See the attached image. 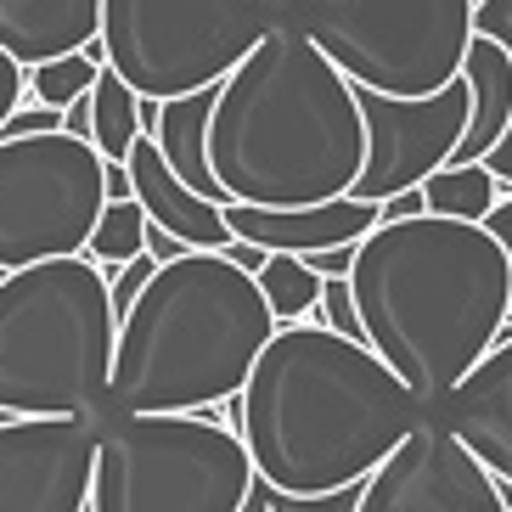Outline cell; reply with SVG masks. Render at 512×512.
Segmentation results:
<instances>
[{
  "label": "cell",
  "mask_w": 512,
  "mask_h": 512,
  "mask_svg": "<svg viewBox=\"0 0 512 512\" xmlns=\"http://www.w3.org/2000/svg\"><path fill=\"white\" fill-rule=\"evenodd\" d=\"M231 417L254 484L282 496H327L361 484L434 411L366 344L293 321L265 338Z\"/></svg>",
  "instance_id": "cell-1"
},
{
  "label": "cell",
  "mask_w": 512,
  "mask_h": 512,
  "mask_svg": "<svg viewBox=\"0 0 512 512\" xmlns=\"http://www.w3.org/2000/svg\"><path fill=\"white\" fill-rule=\"evenodd\" d=\"M349 299L361 344L434 411L507 327V259L467 220L411 214L355 242Z\"/></svg>",
  "instance_id": "cell-2"
},
{
  "label": "cell",
  "mask_w": 512,
  "mask_h": 512,
  "mask_svg": "<svg viewBox=\"0 0 512 512\" xmlns=\"http://www.w3.org/2000/svg\"><path fill=\"white\" fill-rule=\"evenodd\" d=\"M366 158L355 85L299 34L276 23L214 85L209 175L242 209H316L349 197Z\"/></svg>",
  "instance_id": "cell-3"
},
{
  "label": "cell",
  "mask_w": 512,
  "mask_h": 512,
  "mask_svg": "<svg viewBox=\"0 0 512 512\" xmlns=\"http://www.w3.org/2000/svg\"><path fill=\"white\" fill-rule=\"evenodd\" d=\"M276 316L248 271L226 254H181L158 265L113 332L107 400L130 417H209L231 406L254 372Z\"/></svg>",
  "instance_id": "cell-4"
},
{
  "label": "cell",
  "mask_w": 512,
  "mask_h": 512,
  "mask_svg": "<svg viewBox=\"0 0 512 512\" xmlns=\"http://www.w3.org/2000/svg\"><path fill=\"white\" fill-rule=\"evenodd\" d=\"M107 276L85 254L0 276V417H107Z\"/></svg>",
  "instance_id": "cell-5"
},
{
  "label": "cell",
  "mask_w": 512,
  "mask_h": 512,
  "mask_svg": "<svg viewBox=\"0 0 512 512\" xmlns=\"http://www.w3.org/2000/svg\"><path fill=\"white\" fill-rule=\"evenodd\" d=\"M254 467L231 428L209 417H130L107 411L96 428L85 512H237Z\"/></svg>",
  "instance_id": "cell-6"
},
{
  "label": "cell",
  "mask_w": 512,
  "mask_h": 512,
  "mask_svg": "<svg viewBox=\"0 0 512 512\" xmlns=\"http://www.w3.org/2000/svg\"><path fill=\"white\" fill-rule=\"evenodd\" d=\"M479 0H299L287 23L355 91L434 96L462 74Z\"/></svg>",
  "instance_id": "cell-7"
},
{
  "label": "cell",
  "mask_w": 512,
  "mask_h": 512,
  "mask_svg": "<svg viewBox=\"0 0 512 512\" xmlns=\"http://www.w3.org/2000/svg\"><path fill=\"white\" fill-rule=\"evenodd\" d=\"M287 23L271 0H102L96 46L141 102L209 91Z\"/></svg>",
  "instance_id": "cell-8"
},
{
  "label": "cell",
  "mask_w": 512,
  "mask_h": 512,
  "mask_svg": "<svg viewBox=\"0 0 512 512\" xmlns=\"http://www.w3.org/2000/svg\"><path fill=\"white\" fill-rule=\"evenodd\" d=\"M102 203V158L91 141L68 130L0 141V271L85 254Z\"/></svg>",
  "instance_id": "cell-9"
},
{
  "label": "cell",
  "mask_w": 512,
  "mask_h": 512,
  "mask_svg": "<svg viewBox=\"0 0 512 512\" xmlns=\"http://www.w3.org/2000/svg\"><path fill=\"white\" fill-rule=\"evenodd\" d=\"M355 107H361V130H366V158L349 197H361V203H389V197L422 186L434 169H445L456 158V141L467 130L462 79H451L434 96L355 91Z\"/></svg>",
  "instance_id": "cell-10"
},
{
  "label": "cell",
  "mask_w": 512,
  "mask_h": 512,
  "mask_svg": "<svg viewBox=\"0 0 512 512\" xmlns=\"http://www.w3.org/2000/svg\"><path fill=\"white\" fill-rule=\"evenodd\" d=\"M355 512H512V501L473 451L428 417L361 479Z\"/></svg>",
  "instance_id": "cell-11"
},
{
  "label": "cell",
  "mask_w": 512,
  "mask_h": 512,
  "mask_svg": "<svg viewBox=\"0 0 512 512\" xmlns=\"http://www.w3.org/2000/svg\"><path fill=\"white\" fill-rule=\"evenodd\" d=\"M102 417L0 422V512H85Z\"/></svg>",
  "instance_id": "cell-12"
},
{
  "label": "cell",
  "mask_w": 512,
  "mask_h": 512,
  "mask_svg": "<svg viewBox=\"0 0 512 512\" xmlns=\"http://www.w3.org/2000/svg\"><path fill=\"white\" fill-rule=\"evenodd\" d=\"M434 422L462 451H473L490 479L512 490V321L434 406Z\"/></svg>",
  "instance_id": "cell-13"
},
{
  "label": "cell",
  "mask_w": 512,
  "mask_h": 512,
  "mask_svg": "<svg viewBox=\"0 0 512 512\" xmlns=\"http://www.w3.org/2000/svg\"><path fill=\"white\" fill-rule=\"evenodd\" d=\"M226 231L237 242H254L265 254H321V248H349L377 226V203L361 197H332L316 209H242L226 203Z\"/></svg>",
  "instance_id": "cell-14"
},
{
  "label": "cell",
  "mask_w": 512,
  "mask_h": 512,
  "mask_svg": "<svg viewBox=\"0 0 512 512\" xmlns=\"http://www.w3.org/2000/svg\"><path fill=\"white\" fill-rule=\"evenodd\" d=\"M124 175H130V197L141 203L147 226H158L164 237H175L186 254H220V248L231 242L220 203L186 192V186L164 169V158H158L152 136H136L130 158H124Z\"/></svg>",
  "instance_id": "cell-15"
},
{
  "label": "cell",
  "mask_w": 512,
  "mask_h": 512,
  "mask_svg": "<svg viewBox=\"0 0 512 512\" xmlns=\"http://www.w3.org/2000/svg\"><path fill=\"white\" fill-rule=\"evenodd\" d=\"M102 0H0V51L17 68L96 46Z\"/></svg>",
  "instance_id": "cell-16"
},
{
  "label": "cell",
  "mask_w": 512,
  "mask_h": 512,
  "mask_svg": "<svg viewBox=\"0 0 512 512\" xmlns=\"http://www.w3.org/2000/svg\"><path fill=\"white\" fill-rule=\"evenodd\" d=\"M462 91H467V130L456 141V158L451 164H484V152L501 141L512 119V57L496 46V40H479L462 57Z\"/></svg>",
  "instance_id": "cell-17"
},
{
  "label": "cell",
  "mask_w": 512,
  "mask_h": 512,
  "mask_svg": "<svg viewBox=\"0 0 512 512\" xmlns=\"http://www.w3.org/2000/svg\"><path fill=\"white\" fill-rule=\"evenodd\" d=\"M209 113H214V85L209 91L169 96V102H158L147 136H152V147H158V158H164V169L186 186V192L209 197V203L226 209V197H220V186H214V175H209Z\"/></svg>",
  "instance_id": "cell-18"
},
{
  "label": "cell",
  "mask_w": 512,
  "mask_h": 512,
  "mask_svg": "<svg viewBox=\"0 0 512 512\" xmlns=\"http://www.w3.org/2000/svg\"><path fill=\"white\" fill-rule=\"evenodd\" d=\"M85 102H91V130H85V141L96 147L102 164H124L130 147H136V136H141V96L130 91L119 74L102 68Z\"/></svg>",
  "instance_id": "cell-19"
},
{
  "label": "cell",
  "mask_w": 512,
  "mask_h": 512,
  "mask_svg": "<svg viewBox=\"0 0 512 512\" xmlns=\"http://www.w3.org/2000/svg\"><path fill=\"white\" fill-rule=\"evenodd\" d=\"M417 192H422V209L428 214H439V220H467V226H484V214L501 203V186L484 164H445Z\"/></svg>",
  "instance_id": "cell-20"
},
{
  "label": "cell",
  "mask_w": 512,
  "mask_h": 512,
  "mask_svg": "<svg viewBox=\"0 0 512 512\" xmlns=\"http://www.w3.org/2000/svg\"><path fill=\"white\" fill-rule=\"evenodd\" d=\"M96 74H102V46L68 51V57H51V62H34V68H23V96H34V107L68 113L79 96H91Z\"/></svg>",
  "instance_id": "cell-21"
},
{
  "label": "cell",
  "mask_w": 512,
  "mask_h": 512,
  "mask_svg": "<svg viewBox=\"0 0 512 512\" xmlns=\"http://www.w3.org/2000/svg\"><path fill=\"white\" fill-rule=\"evenodd\" d=\"M265 310L276 316V327H293V321H310L316 316V299H321V276L304 265L299 254H271L254 276Z\"/></svg>",
  "instance_id": "cell-22"
},
{
  "label": "cell",
  "mask_w": 512,
  "mask_h": 512,
  "mask_svg": "<svg viewBox=\"0 0 512 512\" xmlns=\"http://www.w3.org/2000/svg\"><path fill=\"white\" fill-rule=\"evenodd\" d=\"M141 237H147V214H141L136 197H124V203H102L91 237H85V259H91L96 271H113V265H124V259L147 254Z\"/></svg>",
  "instance_id": "cell-23"
},
{
  "label": "cell",
  "mask_w": 512,
  "mask_h": 512,
  "mask_svg": "<svg viewBox=\"0 0 512 512\" xmlns=\"http://www.w3.org/2000/svg\"><path fill=\"white\" fill-rule=\"evenodd\" d=\"M316 327L338 332L349 344H361V316H355V299H349V282L344 276H321V299H316Z\"/></svg>",
  "instance_id": "cell-24"
},
{
  "label": "cell",
  "mask_w": 512,
  "mask_h": 512,
  "mask_svg": "<svg viewBox=\"0 0 512 512\" xmlns=\"http://www.w3.org/2000/svg\"><path fill=\"white\" fill-rule=\"evenodd\" d=\"M152 271H158L152 254H136V259H124V265H113V271H102L107 276V310H113V321L136 304V293L152 282Z\"/></svg>",
  "instance_id": "cell-25"
},
{
  "label": "cell",
  "mask_w": 512,
  "mask_h": 512,
  "mask_svg": "<svg viewBox=\"0 0 512 512\" xmlns=\"http://www.w3.org/2000/svg\"><path fill=\"white\" fill-rule=\"evenodd\" d=\"M265 512H355V496H361V484H344V490H327V496H282V490H265L254 484Z\"/></svg>",
  "instance_id": "cell-26"
},
{
  "label": "cell",
  "mask_w": 512,
  "mask_h": 512,
  "mask_svg": "<svg viewBox=\"0 0 512 512\" xmlns=\"http://www.w3.org/2000/svg\"><path fill=\"white\" fill-rule=\"evenodd\" d=\"M473 34H479V40H496L512 57V0H479V6H473Z\"/></svg>",
  "instance_id": "cell-27"
},
{
  "label": "cell",
  "mask_w": 512,
  "mask_h": 512,
  "mask_svg": "<svg viewBox=\"0 0 512 512\" xmlns=\"http://www.w3.org/2000/svg\"><path fill=\"white\" fill-rule=\"evenodd\" d=\"M484 231L496 237L501 259H507V321H512V192H501V203L484 214Z\"/></svg>",
  "instance_id": "cell-28"
},
{
  "label": "cell",
  "mask_w": 512,
  "mask_h": 512,
  "mask_svg": "<svg viewBox=\"0 0 512 512\" xmlns=\"http://www.w3.org/2000/svg\"><path fill=\"white\" fill-rule=\"evenodd\" d=\"M12 107H23V68L0 51V124H6V113H12Z\"/></svg>",
  "instance_id": "cell-29"
},
{
  "label": "cell",
  "mask_w": 512,
  "mask_h": 512,
  "mask_svg": "<svg viewBox=\"0 0 512 512\" xmlns=\"http://www.w3.org/2000/svg\"><path fill=\"white\" fill-rule=\"evenodd\" d=\"M484 169L496 175V186L501 192H512V119H507V130H501V141L490 152H484Z\"/></svg>",
  "instance_id": "cell-30"
},
{
  "label": "cell",
  "mask_w": 512,
  "mask_h": 512,
  "mask_svg": "<svg viewBox=\"0 0 512 512\" xmlns=\"http://www.w3.org/2000/svg\"><path fill=\"white\" fill-rule=\"evenodd\" d=\"M304 265L316 276H349V265H355V242L349 248H321V254H304Z\"/></svg>",
  "instance_id": "cell-31"
},
{
  "label": "cell",
  "mask_w": 512,
  "mask_h": 512,
  "mask_svg": "<svg viewBox=\"0 0 512 512\" xmlns=\"http://www.w3.org/2000/svg\"><path fill=\"white\" fill-rule=\"evenodd\" d=\"M220 254H226L231 265H237V271H248V276H259V265L271 259V254H265V248H254V242H237V237H231L226 248H220Z\"/></svg>",
  "instance_id": "cell-32"
},
{
  "label": "cell",
  "mask_w": 512,
  "mask_h": 512,
  "mask_svg": "<svg viewBox=\"0 0 512 512\" xmlns=\"http://www.w3.org/2000/svg\"><path fill=\"white\" fill-rule=\"evenodd\" d=\"M141 248L152 254V265H169V259H181V254H186L181 242H175V237H164L158 226H147V237H141Z\"/></svg>",
  "instance_id": "cell-33"
},
{
  "label": "cell",
  "mask_w": 512,
  "mask_h": 512,
  "mask_svg": "<svg viewBox=\"0 0 512 512\" xmlns=\"http://www.w3.org/2000/svg\"><path fill=\"white\" fill-rule=\"evenodd\" d=\"M237 512H265V501H259V490H248V501H242Z\"/></svg>",
  "instance_id": "cell-34"
},
{
  "label": "cell",
  "mask_w": 512,
  "mask_h": 512,
  "mask_svg": "<svg viewBox=\"0 0 512 512\" xmlns=\"http://www.w3.org/2000/svg\"><path fill=\"white\" fill-rule=\"evenodd\" d=\"M271 6H276L282 17H293V6H299V0H271Z\"/></svg>",
  "instance_id": "cell-35"
},
{
  "label": "cell",
  "mask_w": 512,
  "mask_h": 512,
  "mask_svg": "<svg viewBox=\"0 0 512 512\" xmlns=\"http://www.w3.org/2000/svg\"><path fill=\"white\" fill-rule=\"evenodd\" d=\"M0 422H6V417H0Z\"/></svg>",
  "instance_id": "cell-36"
}]
</instances>
